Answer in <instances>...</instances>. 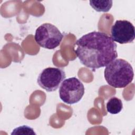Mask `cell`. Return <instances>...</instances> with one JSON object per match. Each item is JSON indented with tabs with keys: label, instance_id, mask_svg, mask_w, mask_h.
Instances as JSON below:
<instances>
[{
	"label": "cell",
	"instance_id": "6da1fadb",
	"mask_svg": "<svg viewBox=\"0 0 135 135\" xmlns=\"http://www.w3.org/2000/svg\"><path fill=\"white\" fill-rule=\"evenodd\" d=\"M74 51L80 62L95 70L106 66L118 56L117 45L107 34L93 31L81 37Z\"/></svg>",
	"mask_w": 135,
	"mask_h": 135
},
{
	"label": "cell",
	"instance_id": "7a4b0ae2",
	"mask_svg": "<svg viewBox=\"0 0 135 135\" xmlns=\"http://www.w3.org/2000/svg\"><path fill=\"white\" fill-rule=\"evenodd\" d=\"M104 76L109 85L115 88H123L132 82L134 72L128 61L115 59L105 66Z\"/></svg>",
	"mask_w": 135,
	"mask_h": 135
},
{
	"label": "cell",
	"instance_id": "3957f363",
	"mask_svg": "<svg viewBox=\"0 0 135 135\" xmlns=\"http://www.w3.org/2000/svg\"><path fill=\"white\" fill-rule=\"evenodd\" d=\"M64 35L60 30L51 23H44L37 28L34 40L42 47L52 50L60 44Z\"/></svg>",
	"mask_w": 135,
	"mask_h": 135
},
{
	"label": "cell",
	"instance_id": "277c9868",
	"mask_svg": "<svg viewBox=\"0 0 135 135\" xmlns=\"http://www.w3.org/2000/svg\"><path fill=\"white\" fill-rule=\"evenodd\" d=\"M85 92L82 82L75 77L64 80L59 88V96L64 103L73 104L79 102L82 98Z\"/></svg>",
	"mask_w": 135,
	"mask_h": 135
},
{
	"label": "cell",
	"instance_id": "5b68a950",
	"mask_svg": "<svg viewBox=\"0 0 135 135\" xmlns=\"http://www.w3.org/2000/svg\"><path fill=\"white\" fill-rule=\"evenodd\" d=\"M65 78V73L62 69L49 67L39 74L37 82L40 87L46 91L53 92L59 88Z\"/></svg>",
	"mask_w": 135,
	"mask_h": 135
},
{
	"label": "cell",
	"instance_id": "8992f818",
	"mask_svg": "<svg viewBox=\"0 0 135 135\" xmlns=\"http://www.w3.org/2000/svg\"><path fill=\"white\" fill-rule=\"evenodd\" d=\"M111 36L113 41L120 44L131 43L135 38L134 27L127 20H117L111 27Z\"/></svg>",
	"mask_w": 135,
	"mask_h": 135
},
{
	"label": "cell",
	"instance_id": "52a82bcc",
	"mask_svg": "<svg viewBox=\"0 0 135 135\" xmlns=\"http://www.w3.org/2000/svg\"><path fill=\"white\" fill-rule=\"evenodd\" d=\"M106 108L109 113L112 114H116L120 112L122 110L123 104L120 99L114 97L108 100Z\"/></svg>",
	"mask_w": 135,
	"mask_h": 135
},
{
	"label": "cell",
	"instance_id": "ba28073f",
	"mask_svg": "<svg viewBox=\"0 0 135 135\" xmlns=\"http://www.w3.org/2000/svg\"><path fill=\"white\" fill-rule=\"evenodd\" d=\"M89 2L90 6L96 11L107 12L111 9L112 6L113 1L111 0H92L90 1Z\"/></svg>",
	"mask_w": 135,
	"mask_h": 135
},
{
	"label": "cell",
	"instance_id": "9c48e42d",
	"mask_svg": "<svg viewBox=\"0 0 135 135\" xmlns=\"http://www.w3.org/2000/svg\"><path fill=\"white\" fill-rule=\"evenodd\" d=\"M11 134H18V135H34L36 134L33 128L27 126H22L15 128Z\"/></svg>",
	"mask_w": 135,
	"mask_h": 135
}]
</instances>
